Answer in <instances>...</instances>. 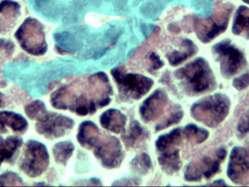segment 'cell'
<instances>
[{
	"label": "cell",
	"instance_id": "cell-25",
	"mask_svg": "<svg viewBox=\"0 0 249 187\" xmlns=\"http://www.w3.org/2000/svg\"><path fill=\"white\" fill-rule=\"evenodd\" d=\"M46 107L41 101H34L25 107V113L31 120H36L46 112Z\"/></svg>",
	"mask_w": 249,
	"mask_h": 187
},
{
	"label": "cell",
	"instance_id": "cell-3",
	"mask_svg": "<svg viewBox=\"0 0 249 187\" xmlns=\"http://www.w3.org/2000/svg\"><path fill=\"white\" fill-rule=\"evenodd\" d=\"M175 77L188 95L207 93L216 85L210 66L202 58H198L178 69Z\"/></svg>",
	"mask_w": 249,
	"mask_h": 187
},
{
	"label": "cell",
	"instance_id": "cell-11",
	"mask_svg": "<svg viewBox=\"0 0 249 187\" xmlns=\"http://www.w3.org/2000/svg\"><path fill=\"white\" fill-rule=\"evenodd\" d=\"M49 165V153L46 147L36 140L26 143L20 161V169L24 173L36 178L42 174Z\"/></svg>",
	"mask_w": 249,
	"mask_h": 187
},
{
	"label": "cell",
	"instance_id": "cell-28",
	"mask_svg": "<svg viewBox=\"0 0 249 187\" xmlns=\"http://www.w3.org/2000/svg\"><path fill=\"white\" fill-rule=\"evenodd\" d=\"M249 85V73H245L233 81V86L237 90H244Z\"/></svg>",
	"mask_w": 249,
	"mask_h": 187
},
{
	"label": "cell",
	"instance_id": "cell-5",
	"mask_svg": "<svg viewBox=\"0 0 249 187\" xmlns=\"http://www.w3.org/2000/svg\"><path fill=\"white\" fill-rule=\"evenodd\" d=\"M185 140L187 141L184 128H177L158 138L156 147L159 153V163L166 173L174 174L180 170L182 162L179 147Z\"/></svg>",
	"mask_w": 249,
	"mask_h": 187
},
{
	"label": "cell",
	"instance_id": "cell-23",
	"mask_svg": "<svg viewBox=\"0 0 249 187\" xmlns=\"http://www.w3.org/2000/svg\"><path fill=\"white\" fill-rule=\"evenodd\" d=\"M184 129L186 132L188 143H190L192 145L202 143L203 141H205L207 139V137L209 136V134L206 130L201 129L196 125H188L185 126Z\"/></svg>",
	"mask_w": 249,
	"mask_h": 187
},
{
	"label": "cell",
	"instance_id": "cell-8",
	"mask_svg": "<svg viewBox=\"0 0 249 187\" xmlns=\"http://www.w3.org/2000/svg\"><path fill=\"white\" fill-rule=\"evenodd\" d=\"M15 37L21 47L30 54L42 55L47 51L43 26L36 19H26L16 31Z\"/></svg>",
	"mask_w": 249,
	"mask_h": 187
},
{
	"label": "cell",
	"instance_id": "cell-7",
	"mask_svg": "<svg viewBox=\"0 0 249 187\" xmlns=\"http://www.w3.org/2000/svg\"><path fill=\"white\" fill-rule=\"evenodd\" d=\"M112 75L120 95L125 100H140L154 85L152 79L136 73H128L122 68L113 69Z\"/></svg>",
	"mask_w": 249,
	"mask_h": 187
},
{
	"label": "cell",
	"instance_id": "cell-17",
	"mask_svg": "<svg viewBox=\"0 0 249 187\" xmlns=\"http://www.w3.org/2000/svg\"><path fill=\"white\" fill-rule=\"evenodd\" d=\"M198 51L197 46L191 40H184L179 49L174 50L168 54V60L172 66H178L185 62Z\"/></svg>",
	"mask_w": 249,
	"mask_h": 187
},
{
	"label": "cell",
	"instance_id": "cell-18",
	"mask_svg": "<svg viewBox=\"0 0 249 187\" xmlns=\"http://www.w3.org/2000/svg\"><path fill=\"white\" fill-rule=\"evenodd\" d=\"M148 137V133L138 122H132L127 131L123 135V140L127 147H137L145 138Z\"/></svg>",
	"mask_w": 249,
	"mask_h": 187
},
{
	"label": "cell",
	"instance_id": "cell-13",
	"mask_svg": "<svg viewBox=\"0 0 249 187\" xmlns=\"http://www.w3.org/2000/svg\"><path fill=\"white\" fill-rule=\"evenodd\" d=\"M227 174L235 185H249V153L247 150L241 147H235L232 150Z\"/></svg>",
	"mask_w": 249,
	"mask_h": 187
},
{
	"label": "cell",
	"instance_id": "cell-20",
	"mask_svg": "<svg viewBox=\"0 0 249 187\" xmlns=\"http://www.w3.org/2000/svg\"><path fill=\"white\" fill-rule=\"evenodd\" d=\"M22 144L23 140L20 137H10L4 139L0 137V166L4 161L11 160Z\"/></svg>",
	"mask_w": 249,
	"mask_h": 187
},
{
	"label": "cell",
	"instance_id": "cell-15",
	"mask_svg": "<svg viewBox=\"0 0 249 187\" xmlns=\"http://www.w3.org/2000/svg\"><path fill=\"white\" fill-rule=\"evenodd\" d=\"M100 124L106 130L118 134L124 130L126 124V117L120 111L111 109L106 111L101 115Z\"/></svg>",
	"mask_w": 249,
	"mask_h": 187
},
{
	"label": "cell",
	"instance_id": "cell-14",
	"mask_svg": "<svg viewBox=\"0 0 249 187\" xmlns=\"http://www.w3.org/2000/svg\"><path fill=\"white\" fill-rule=\"evenodd\" d=\"M168 96L162 90L154 92L147 100H145L140 109V114L142 119L146 122H154L163 114L167 109Z\"/></svg>",
	"mask_w": 249,
	"mask_h": 187
},
{
	"label": "cell",
	"instance_id": "cell-10",
	"mask_svg": "<svg viewBox=\"0 0 249 187\" xmlns=\"http://www.w3.org/2000/svg\"><path fill=\"white\" fill-rule=\"evenodd\" d=\"M213 53L219 63L221 73L227 78L239 73L247 66L244 53L230 40H223L215 44L213 47Z\"/></svg>",
	"mask_w": 249,
	"mask_h": 187
},
{
	"label": "cell",
	"instance_id": "cell-33",
	"mask_svg": "<svg viewBox=\"0 0 249 187\" xmlns=\"http://www.w3.org/2000/svg\"><path fill=\"white\" fill-rule=\"evenodd\" d=\"M0 25H1V24H0Z\"/></svg>",
	"mask_w": 249,
	"mask_h": 187
},
{
	"label": "cell",
	"instance_id": "cell-29",
	"mask_svg": "<svg viewBox=\"0 0 249 187\" xmlns=\"http://www.w3.org/2000/svg\"><path fill=\"white\" fill-rule=\"evenodd\" d=\"M238 131L241 135H247L249 133V112L246 113L240 120L238 125Z\"/></svg>",
	"mask_w": 249,
	"mask_h": 187
},
{
	"label": "cell",
	"instance_id": "cell-27",
	"mask_svg": "<svg viewBox=\"0 0 249 187\" xmlns=\"http://www.w3.org/2000/svg\"><path fill=\"white\" fill-rule=\"evenodd\" d=\"M164 63L162 62L161 59L154 52H152L149 56V63H148V68L149 70L155 71L163 67Z\"/></svg>",
	"mask_w": 249,
	"mask_h": 187
},
{
	"label": "cell",
	"instance_id": "cell-22",
	"mask_svg": "<svg viewBox=\"0 0 249 187\" xmlns=\"http://www.w3.org/2000/svg\"><path fill=\"white\" fill-rule=\"evenodd\" d=\"M182 119H183V111L179 106L174 105L170 108V111L167 112V115H165L159 122V124L156 126V130L160 131L171 125L178 124Z\"/></svg>",
	"mask_w": 249,
	"mask_h": 187
},
{
	"label": "cell",
	"instance_id": "cell-6",
	"mask_svg": "<svg viewBox=\"0 0 249 187\" xmlns=\"http://www.w3.org/2000/svg\"><path fill=\"white\" fill-rule=\"evenodd\" d=\"M232 6L230 4H218L214 13L208 19L196 18L193 27L201 42H210L214 37L224 32L228 26Z\"/></svg>",
	"mask_w": 249,
	"mask_h": 187
},
{
	"label": "cell",
	"instance_id": "cell-30",
	"mask_svg": "<svg viewBox=\"0 0 249 187\" xmlns=\"http://www.w3.org/2000/svg\"><path fill=\"white\" fill-rule=\"evenodd\" d=\"M14 46L13 43L6 40H0V51H5L7 53L11 54L13 52Z\"/></svg>",
	"mask_w": 249,
	"mask_h": 187
},
{
	"label": "cell",
	"instance_id": "cell-19",
	"mask_svg": "<svg viewBox=\"0 0 249 187\" xmlns=\"http://www.w3.org/2000/svg\"><path fill=\"white\" fill-rule=\"evenodd\" d=\"M232 32L240 37L249 39V9L243 6L238 9L234 17Z\"/></svg>",
	"mask_w": 249,
	"mask_h": 187
},
{
	"label": "cell",
	"instance_id": "cell-24",
	"mask_svg": "<svg viewBox=\"0 0 249 187\" xmlns=\"http://www.w3.org/2000/svg\"><path fill=\"white\" fill-rule=\"evenodd\" d=\"M131 169L138 174H146L152 169V162L146 153H141L137 155L130 164Z\"/></svg>",
	"mask_w": 249,
	"mask_h": 187
},
{
	"label": "cell",
	"instance_id": "cell-32",
	"mask_svg": "<svg viewBox=\"0 0 249 187\" xmlns=\"http://www.w3.org/2000/svg\"><path fill=\"white\" fill-rule=\"evenodd\" d=\"M246 3H248V4H249V0H244Z\"/></svg>",
	"mask_w": 249,
	"mask_h": 187
},
{
	"label": "cell",
	"instance_id": "cell-2",
	"mask_svg": "<svg viewBox=\"0 0 249 187\" xmlns=\"http://www.w3.org/2000/svg\"><path fill=\"white\" fill-rule=\"evenodd\" d=\"M77 138L82 146L93 151L105 168L114 169L122 162L123 151L119 139L102 134L94 123L85 122L80 125Z\"/></svg>",
	"mask_w": 249,
	"mask_h": 187
},
{
	"label": "cell",
	"instance_id": "cell-16",
	"mask_svg": "<svg viewBox=\"0 0 249 187\" xmlns=\"http://www.w3.org/2000/svg\"><path fill=\"white\" fill-rule=\"evenodd\" d=\"M10 127L15 132H24L27 128V121L17 113L11 112H0V132H5Z\"/></svg>",
	"mask_w": 249,
	"mask_h": 187
},
{
	"label": "cell",
	"instance_id": "cell-21",
	"mask_svg": "<svg viewBox=\"0 0 249 187\" xmlns=\"http://www.w3.org/2000/svg\"><path fill=\"white\" fill-rule=\"evenodd\" d=\"M74 151V146L71 141H62L54 145L53 153L54 160L57 164L66 165L71 157Z\"/></svg>",
	"mask_w": 249,
	"mask_h": 187
},
{
	"label": "cell",
	"instance_id": "cell-26",
	"mask_svg": "<svg viewBox=\"0 0 249 187\" xmlns=\"http://www.w3.org/2000/svg\"><path fill=\"white\" fill-rule=\"evenodd\" d=\"M23 186V180L19 175L8 172L0 176V187H20Z\"/></svg>",
	"mask_w": 249,
	"mask_h": 187
},
{
	"label": "cell",
	"instance_id": "cell-12",
	"mask_svg": "<svg viewBox=\"0 0 249 187\" xmlns=\"http://www.w3.org/2000/svg\"><path fill=\"white\" fill-rule=\"evenodd\" d=\"M73 126L72 119L46 111L37 119L36 129L43 137L58 138L66 135Z\"/></svg>",
	"mask_w": 249,
	"mask_h": 187
},
{
	"label": "cell",
	"instance_id": "cell-1",
	"mask_svg": "<svg viewBox=\"0 0 249 187\" xmlns=\"http://www.w3.org/2000/svg\"><path fill=\"white\" fill-rule=\"evenodd\" d=\"M112 94L108 77L100 72L77 78L58 88L51 97V104L55 109L88 115L107 106Z\"/></svg>",
	"mask_w": 249,
	"mask_h": 187
},
{
	"label": "cell",
	"instance_id": "cell-4",
	"mask_svg": "<svg viewBox=\"0 0 249 187\" xmlns=\"http://www.w3.org/2000/svg\"><path fill=\"white\" fill-rule=\"evenodd\" d=\"M231 101L223 94H214L195 103L191 108L192 117L209 127L220 125L227 118Z\"/></svg>",
	"mask_w": 249,
	"mask_h": 187
},
{
	"label": "cell",
	"instance_id": "cell-31",
	"mask_svg": "<svg viewBox=\"0 0 249 187\" xmlns=\"http://www.w3.org/2000/svg\"><path fill=\"white\" fill-rule=\"evenodd\" d=\"M5 103V100H4V96L2 93H0V108H2L4 106Z\"/></svg>",
	"mask_w": 249,
	"mask_h": 187
},
{
	"label": "cell",
	"instance_id": "cell-9",
	"mask_svg": "<svg viewBox=\"0 0 249 187\" xmlns=\"http://www.w3.org/2000/svg\"><path fill=\"white\" fill-rule=\"evenodd\" d=\"M226 155V150L219 148L190 163L186 169L185 179L187 182H198L211 178L220 170Z\"/></svg>",
	"mask_w": 249,
	"mask_h": 187
}]
</instances>
